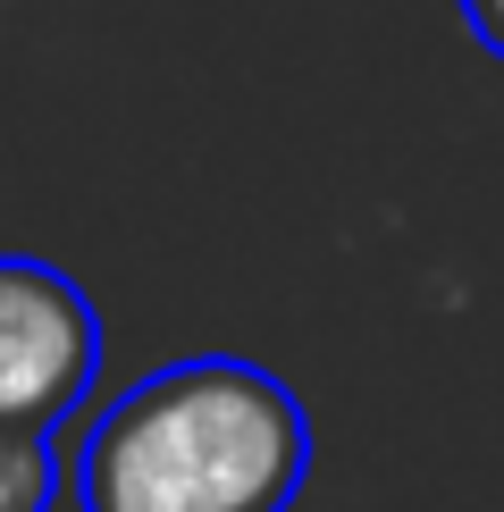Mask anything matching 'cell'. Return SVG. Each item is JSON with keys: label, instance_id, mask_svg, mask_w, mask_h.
Segmentation results:
<instances>
[{"label": "cell", "instance_id": "obj_4", "mask_svg": "<svg viewBox=\"0 0 504 512\" xmlns=\"http://www.w3.org/2000/svg\"><path fill=\"white\" fill-rule=\"evenodd\" d=\"M462 17H471V34L504 59V0H462Z\"/></svg>", "mask_w": 504, "mask_h": 512}, {"label": "cell", "instance_id": "obj_2", "mask_svg": "<svg viewBox=\"0 0 504 512\" xmlns=\"http://www.w3.org/2000/svg\"><path fill=\"white\" fill-rule=\"evenodd\" d=\"M101 378V319L51 261L0 252V437H51Z\"/></svg>", "mask_w": 504, "mask_h": 512}, {"label": "cell", "instance_id": "obj_1", "mask_svg": "<svg viewBox=\"0 0 504 512\" xmlns=\"http://www.w3.org/2000/svg\"><path fill=\"white\" fill-rule=\"evenodd\" d=\"M311 471V420L261 361H168L84 437V512H286Z\"/></svg>", "mask_w": 504, "mask_h": 512}, {"label": "cell", "instance_id": "obj_3", "mask_svg": "<svg viewBox=\"0 0 504 512\" xmlns=\"http://www.w3.org/2000/svg\"><path fill=\"white\" fill-rule=\"evenodd\" d=\"M59 454L51 437H0V512H51Z\"/></svg>", "mask_w": 504, "mask_h": 512}]
</instances>
